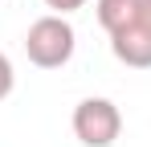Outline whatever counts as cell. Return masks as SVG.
Masks as SVG:
<instances>
[{"mask_svg":"<svg viewBox=\"0 0 151 147\" xmlns=\"http://www.w3.org/2000/svg\"><path fill=\"white\" fill-rule=\"evenodd\" d=\"M74 135L82 147H114L123 135V110L110 98H82L74 106Z\"/></svg>","mask_w":151,"mask_h":147,"instance_id":"cell-3","label":"cell"},{"mask_svg":"<svg viewBox=\"0 0 151 147\" xmlns=\"http://www.w3.org/2000/svg\"><path fill=\"white\" fill-rule=\"evenodd\" d=\"M45 8L57 12V17H70V12H78V8H86V0H45Z\"/></svg>","mask_w":151,"mask_h":147,"instance_id":"cell-5","label":"cell"},{"mask_svg":"<svg viewBox=\"0 0 151 147\" xmlns=\"http://www.w3.org/2000/svg\"><path fill=\"white\" fill-rule=\"evenodd\" d=\"M74 49H78V33H74V24L65 17H57V12L37 17L25 33V53L37 70H61L74 57Z\"/></svg>","mask_w":151,"mask_h":147,"instance_id":"cell-2","label":"cell"},{"mask_svg":"<svg viewBox=\"0 0 151 147\" xmlns=\"http://www.w3.org/2000/svg\"><path fill=\"white\" fill-rule=\"evenodd\" d=\"M94 8L110 53L131 70H151V0H98Z\"/></svg>","mask_w":151,"mask_h":147,"instance_id":"cell-1","label":"cell"},{"mask_svg":"<svg viewBox=\"0 0 151 147\" xmlns=\"http://www.w3.org/2000/svg\"><path fill=\"white\" fill-rule=\"evenodd\" d=\"M12 86H17V70H12V61L0 53V102L12 94Z\"/></svg>","mask_w":151,"mask_h":147,"instance_id":"cell-4","label":"cell"}]
</instances>
